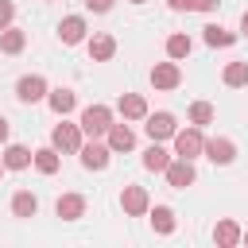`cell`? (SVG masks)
<instances>
[{
    "label": "cell",
    "instance_id": "7c38bea8",
    "mask_svg": "<svg viewBox=\"0 0 248 248\" xmlns=\"http://www.w3.org/2000/svg\"><path fill=\"white\" fill-rule=\"evenodd\" d=\"M136 147V132L128 124H108V151H132Z\"/></svg>",
    "mask_w": 248,
    "mask_h": 248
},
{
    "label": "cell",
    "instance_id": "ffe728a7",
    "mask_svg": "<svg viewBox=\"0 0 248 248\" xmlns=\"http://www.w3.org/2000/svg\"><path fill=\"white\" fill-rule=\"evenodd\" d=\"M12 213H16V217H35V213H39V198H35L31 190H19V194L12 198Z\"/></svg>",
    "mask_w": 248,
    "mask_h": 248
},
{
    "label": "cell",
    "instance_id": "5b68a950",
    "mask_svg": "<svg viewBox=\"0 0 248 248\" xmlns=\"http://www.w3.org/2000/svg\"><path fill=\"white\" fill-rule=\"evenodd\" d=\"M217 167H229L232 159H236V143L232 140H225V136H213V140H205V147H202Z\"/></svg>",
    "mask_w": 248,
    "mask_h": 248
},
{
    "label": "cell",
    "instance_id": "9a60e30c",
    "mask_svg": "<svg viewBox=\"0 0 248 248\" xmlns=\"http://www.w3.org/2000/svg\"><path fill=\"white\" fill-rule=\"evenodd\" d=\"M46 105L58 112V116H66V112H74V105H78V97H74V89H46Z\"/></svg>",
    "mask_w": 248,
    "mask_h": 248
},
{
    "label": "cell",
    "instance_id": "3957f363",
    "mask_svg": "<svg viewBox=\"0 0 248 248\" xmlns=\"http://www.w3.org/2000/svg\"><path fill=\"white\" fill-rule=\"evenodd\" d=\"M202 147H205V140H202L198 124L186 128V132H174V155L178 159H194V155H202Z\"/></svg>",
    "mask_w": 248,
    "mask_h": 248
},
{
    "label": "cell",
    "instance_id": "484cf974",
    "mask_svg": "<svg viewBox=\"0 0 248 248\" xmlns=\"http://www.w3.org/2000/svg\"><path fill=\"white\" fill-rule=\"evenodd\" d=\"M151 225H155V232H174V213L167 205H155L151 209Z\"/></svg>",
    "mask_w": 248,
    "mask_h": 248
},
{
    "label": "cell",
    "instance_id": "4316f807",
    "mask_svg": "<svg viewBox=\"0 0 248 248\" xmlns=\"http://www.w3.org/2000/svg\"><path fill=\"white\" fill-rule=\"evenodd\" d=\"M213 116H217V112H213L209 101H194V105H190V120H194L198 128H202V124H213Z\"/></svg>",
    "mask_w": 248,
    "mask_h": 248
},
{
    "label": "cell",
    "instance_id": "8fae6325",
    "mask_svg": "<svg viewBox=\"0 0 248 248\" xmlns=\"http://www.w3.org/2000/svg\"><path fill=\"white\" fill-rule=\"evenodd\" d=\"M116 108H120L124 120H143V116H147V101H143L140 93H120Z\"/></svg>",
    "mask_w": 248,
    "mask_h": 248
},
{
    "label": "cell",
    "instance_id": "6da1fadb",
    "mask_svg": "<svg viewBox=\"0 0 248 248\" xmlns=\"http://www.w3.org/2000/svg\"><path fill=\"white\" fill-rule=\"evenodd\" d=\"M108 124H112V112H108L105 105H89V108L81 112V132H85V136H93V140H97V136H105V132H108Z\"/></svg>",
    "mask_w": 248,
    "mask_h": 248
},
{
    "label": "cell",
    "instance_id": "ba28073f",
    "mask_svg": "<svg viewBox=\"0 0 248 248\" xmlns=\"http://www.w3.org/2000/svg\"><path fill=\"white\" fill-rule=\"evenodd\" d=\"M182 81V70H178V62L170 58V62H159V66H151V85L155 89H174Z\"/></svg>",
    "mask_w": 248,
    "mask_h": 248
},
{
    "label": "cell",
    "instance_id": "f546056e",
    "mask_svg": "<svg viewBox=\"0 0 248 248\" xmlns=\"http://www.w3.org/2000/svg\"><path fill=\"white\" fill-rule=\"evenodd\" d=\"M167 4H170L174 12H190V8H194V0H167Z\"/></svg>",
    "mask_w": 248,
    "mask_h": 248
},
{
    "label": "cell",
    "instance_id": "d6a6232c",
    "mask_svg": "<svg viewBox=\"0 0 248 248\" xmlns=\"http://www.w3.org/2000/svg\"><path fill=\"white\" fill-rule=\"evenodd\" d=\"M240 31H244V35H248V12H244V16H240Z\"/></svg>",
    "mask_w": 248,
    "mask_h": 248
},
{
    "label": "cell",
    "instance_id": "f1b7e54d",
    "mask_svg": "<svg viewBox=\"0 0 248 248\" xmlns=\"http://www.w3.org/2000/svg\"><path fill=\"white\" fill-rule=\"evenodd\" d=\"M85 8H89V12H108L112 0H85Z\"/></svg>",
    "mask_w": 248,
    "mask_h": 248
},
{
    "label": "cell",
    "instance_id": "d590c367",
    "mask_svg": "<svg viewBox=\"0 0 248 248\" xmlns=\"http://www.w3.org/2000/svg\"><path fill=\"white\" fill-rule=\"evenodd\" d=\"M0 174H4V163H0Z\"/></svg>",
    "mask_w": 248,
    "mask_h": 248
},
{
    "label": "cell",
    "instance_id": "8992f818",
    "mask_svg": "<svg viewBox=\"0 0 248 248\" xmlns=\"http://www.w3.org/2000/svg\"><path fill=\"white\" fill-rule=\"evenodd\" d=\"M194 178H198V174H194V159H170V163H167V182H170L174 190H186Z\"/></svg>",
    "mask_w": 248,
    "mask_h": 248
},
{
    "label": "cell",
    "instance_id": "7402d4cb",
    "mask_svg": "<svg viewBox=\"0 0 248 248\" xmlns=\"http://www.w3.org/2000/svg\"><path fill=\"white\" fill-rule=\"evenodd\" d=\"M167 163H170V155L159 147V140H151V147L143 151V167L147 170H167Z\"/></svg>",
    "mask_w": 248,
    "mask_h": 248
},
{
    "label": "cell",
    "instance_id": "4fadbf2b",
    "mask_svg": "<svg viewBox=\"0 0 248 248\" xmlns=\"http://www.w3.org/2000/svg\"><path fill=\"white\" fill-rule=\"evenodd\" d=\"M54 213H58L62 221H78V217L85 213V198H81V194H62L58 205H54Z\"/></svg>",
    "mask_w": 248,
    "mask_h": 248
},
{
    "label": "cell",
    "instance_id": "30bf717a",
    "mask_svg": "<svg viewBox=\"0 0 248 248\" xmlns=\"http://www.w3.org/2000/svg\"><path fill=\"white\" fill-rule=\"evenodd\" d=\"M108 155L112 151L105 143H81V167L85 170H105L108 167Z\"/></svg>",
    "mask_w": 248,
    "mask_h": 248
},
{
    "label": "cell",
    "instance_id": "7a4b0ae2",
    "mask_svg": "<svg viewBox=\"0 0 248 248\" xmlns=\"http://www.w3.org/2000/svg\"><path fill=\"white\" fill-rule=\"evenodd\" d=\"M50 147L54 151H81V124H54L50 132Z\"/></svg>",
    "mask_w": 248,
    "mask_h": 248
},
{
    "label": "cell",
    "instance_id": "d6986e66",
    "mask_svg": "<svg viewBox=\"0 0 248 248\" xmlns=\"http://www.w3.org/2000/svg\"><path fill=\"white\" fill-rule=\"evenodd\" d=\"M23 46H27V35H23L19 27H4V31H0V50H4V54H19Z\"/></svg>",
    "mask_w": 248,
    "mask_h": 248
},
{
    "label": "cell",
    "instance_id": "ac0fdd59",
    "mask_svg": "<svg viewBox=\"0 0 248 248\" xmlns=\"http://www.w3.org/2000/svg\"><path fill=\"white\" fill-rule=\"evenodd\" d=\"M213 240H217L221 248H232V244H240V225H236L232 217L217 221V229H213Z\"/></svg>",
    "mask_w": 248,
    "mask_h": 248
},
{
    "label": "cell",
    "instance_id": "83f0119b",
    "mask_svg": "<svg viewBox=\"0 0 248 248\" xmlns=\"http://www.w3.org/2000/svg\"><path fill=\"white\" fill-rule=\"evenodd\" d=\"M12 16H16V4L12 0H0V31L12 27Z\"/></svg>",
    "mask_w": 248,
    "mask_h": 248
},
{
    "label": "cell",
    "instance_id": "52a82bcc",
    "mask_svg": "<svg viewBox=\"0 0 248 248\" xmlns=\"http://www.w3.org/2000/svg\"><path fill=\"white\" fill-rule=\"evenodd\" d=\"M147 190L143 186H124V194H120V209L128 213V217H143L147 213Z\"/></svg>",
    "mask_w": 248,
    "mask_h": 248
},
{
    "label": "cell",
    "instance_id": "e575fe53",
    "mask_svg": "<svg viewBox=\"0 0 248 248\" xmlns=\"http://www.w3.org/2000/svg\"><path fill=\"white\" fill-rule=\"evenodd\" d=\"M132 4H143V0H132Z\"/></svg>",
    "mask_w": 248,
    "mask_h": 248
},
{
    "label": "cell",
    "instance_id": "44dd1931",
    "mask_svg": "<svg viewBox=\"0 0 248 248\" xmlns=\"http://www.w3.org/2000/svg\"><path fill=\"white\" fill-rule=\"evenodd\" d=\"M221 81H225L229 89L248 85V62H229V66H225V74H221Z\"/></svg>",
    "mask_w": 248,
    "mask_h": 248
},
{
    "label": "cell",
    "instance_id": "d4e9b609",
    "mask_svg": "<svg viewBox=\"0 0 248 248\" xmlns=\"http://www.w3.org/2000/svg\"><path fill=\"white\" fill-rule=\"evenodd\" d=\"M190 50H194L190 35H170V39H167V58H174V62H178V58H186Z\"/></svg>",
    "mask_w": 248,
    "mask_h": 248
},
{
    "label": "cell",
    "instance_id": "cb8c5ba5",
    "mask_svg": "<svg viewBox=\"0 0 248 248\" xmlns=\"http://www.w3.org/2000/svg\"><path fill=\"white\" fill-rule=\"evenodd\" d=\"M205 43H209V46H232V43H236V35H232V31H225L221 23H209V27H205Z\"/></svg>",
    "mask_w": 248,
    "mask_h": 248
},
{
    "label": "cell",
    "instance_id": "5bb4252c",
    "mask_svg": "<svg viewBox=\"0 0 248 248\" xmlns=\"http://www.w3.org/2000/svg\"><path fill=\"white\" fill-rule=\"evenodd\" d=\"M58 35H62V43H66V46L81 43V39H85V19H81V16H66V19L58 23Z\"/></svg>",
    "mask_w": 248,
    "mask_h": 248
},
{
    "label": "cell",
    "instance_id": "603a6c76",
    "mask_svg": "<svg viewBox=\"0 0 248 248\" xmlns=\"http://www.w3.org/2000/svg\"><path fill=\"white\" fill-rule=\"evenodd\" d=\"M31 163L39 167V174H54V170H58V151H54V147H39V151L31 155Z\"/></svg>",
    "mask_w": 248,
    "mask_h": 248
},
{
    "label": "cell",
    "instance_id": "277c9868",
    "mask_svg": "<svg viewBox=\"0 0 248 248\" xmlns=\"http://www.w3.org/2000/svg\"><path fill=\"white\" fill-rule=\"evenodd\" d=\"M16 97H19L23 105H35V101H43V97H46V78H39V74H27V78H19V81H16Z\"/></svg>",
    "mask_w": 248,
    "mask_h": 248
},
{
    "label": "cell",
    "instance_id": "e0dca14e",
    "mask_svg": "<svg viewBox=\"0 0 248 248\" xmlns=\"http://www.w3.org/2000/svg\"><path fill=\"white\" fill-rule=\"evenodd\" d=\"M8 170H23V167H31V151L23 147V143H8L4 147V159H0Z\"/></svg>",
    "mask_w": 248,
    "mask_h": 248
},
{
    "label": "cell",
    "instance_id": "1f68e13d",
    "mask_svg": "<svg viewBox=\"0 0 248 248\" xmlns=\"http://www.w3.org/2000/svg\"><path fill=\"white\" fill-rule=\"evenodd\" d=\"M4 140H8V120L0 116V143H4Z\"/></svg>",
    "mask_w": 248,
    "mask_h": 248
},
{
    "label": "cell",
    "instance_id": "4dcf8cb0",
    "mask_svg": "<svg viewBox=\"0 0 248 248\" xmlns=\"http://www.w3.org/2000/svg\"><path fill=\"white\" fill-rule=\"evenodd\" d=\"M217 0H194V12H213Z\"/></svg>",
    "mask_w": 248,
    "mask_h": 248
},
{
    "label": "cell",
    "instance_id": "9c48e42d",
    "mask_svg": "<svg viewBox=\"0 0 248 248\" xmlns=\"http://www.w3.org/2000/svg\"><path fill=\"white\" fill-rule=\"evenodd\" d=\"M147 124H143V132L151 136V140H170L178 128H174V116L170 112H155V116H143Z\"/></svg>",
    "mask_w": 248,
    "mask_h": 248
},
{
    "label": "cell",
    "instance_id": "2e32d148",
    "mask_svg": "<svg viewBox=\"0 0 248 248\" xmlns=\"http://www.w3.org/2000/svg\"><path fill=\"white\" fill-rule=\"evenodd\" d=\"M112 54H116V39L112 35H93L89 39V58L93 62H108Z\"/></svg>",
    "mask_w": 248,
    "mask_h": 248
},
{
    "label": "cell",
    "instance_id": "836d02e7",
    "mask_svg": "<svg viewBox=\"0 0 248 248\" xmlns=\"http://www.w3.org/2000/svg\"><path fill=\"white\" fill-rule=\"evenodd\" d=\"M240 240H248V232H240Z\"/></svg>",
    "mask_w": 248,
    "mask_h": 248
}]
</instances>
